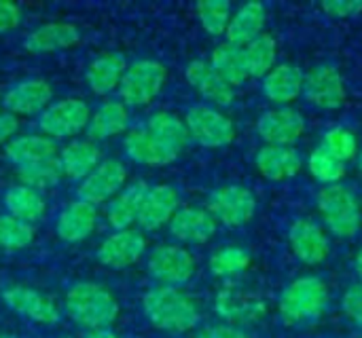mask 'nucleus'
I'll return each instance as SVG.
<instances>
[{"instance_id":"1","label":"nucleus","mask_w":362,"mask_h":338,"mask_svg":"<svg viewBox=\"0 0 362 338\" xmlns=\"http://www.w3.org/2000/svg\"><path fill=\"white\" fill-rule=\"evenodd\" d=\"M187 140L185 121L172 112H155L142 127L125 135V152L142 165H168L178 159Z\"/></svg>"},{"instance_id":"2","label":"nucleus","mask_w":362,"mask_h":338,"mask_svg":"<svg viewBox=\"0 0 362 338\" xmlns=\"http://www.w3.org/2000/svg\"><path fill=\"white\" fill-rule=\"evenodd\" d=\"M142 311L157 330L182 334L199 324V309L191 296L178 288L159 286L142 296Z\"/></svg>"},{"instance_id":"3","label":"nucleus","mask_w":362,"mask_h":338,"mask_svg":"<svg viewBox=\"0 0 362 338\" xmlns=\"http://www.w3.org/2000/svg\"><path fill=\"white\" fill-rule=\"evenodd\" d=\"M64 311L85 332L106 330L119 318V303L104 286L93 282H78L66 292Z\"/></svg>"},{"instance_id":"4","label":"nucleus","mask_w":362,"mask_h":338,"mask_svg":"<svg viewBox=\"0 0 362 338\" xmlns=\"http://www.w3.org/2000/svg\"><path fill=\"white\" fill-rule=\"evenodd\" d=\"M327 286L318 277H301L293 282L280 298V313L288 324H301L318 318L327 307Z\"/></svg>"},{"instance_id":"5","label":"nucleus","mask_w":362,"mask_h":338,"mask_svg":"<svg viewBox=\"0 0 362 338\" xmlns=\"http://www.w3.org/2000/svg\"><path fill=\"white\" fill-rule=\"evenodd\" d=\"M318 207H320V214H322L329 231L335 237L348 239L358 233L361 205L348 188L337 186V184L322 188V193L318 195Z\"/></svg>"},{"instance_id":"6","label":"nucleus","mask_w":362,"mask_h":338,"mask_svg":"<svg viewBox=\"0 0 362 338\" xmlns=\"http://www.w3.org/2000/svg\"><path fill=\"white\" fill-rule=\"evenodd\" d=\"M163 83H165L163 64L155 59H138L132 66H127L121 78L119 85L121 102L125 106H146L159 95Z\"/></svg>"},{"instance_id":"7","label":"nucleus","mask_w":362,"mask_h":338,"mask_svg":"<svg viewBox=\"0 0 362 338\" xmlns=\"http://www.w3.org/2000/svg\"><path fill=\"white\" fill-rule=\"evenodd\" d=\"M91 112L83 99L66 97L59 102L49 104L38 119L40 131L51 140H64L81 133L89 125Z\"/></svg>"},{"instance_id":"8","label":"nucleus","mask_w":362,"mask_h":338,"mask_svg":"<svg viewBox=\"0 0 362 338\" xmlns=\"http://www.w3.org/2000/svg\"><path fill=\"white\" fill-rule=\"evenodd\" d=\"M4 305L15 311L17 315L42 324V326H55L62 320V307L57 305L55 298L32 290L28 286H11L2 292Z\"/></svg>"},{"instance_id":"9","label":"nucleus","mask_w":362,"mask_h":338,"mask_svg":"<svg viewBox=\"0 0 362 338\" xmlns=\"http://www.w3.org/2000/svg\"><path fill=\"white\" fill-rule=\"evenodd\" d=\"M185 125H187L189 135L195 138L202 146H208V148L227 146L235 135L233 123L225 114H221L218 110H214L210 106H204V104L193 106L187 112Z\"/></svg>"},{"instance_id":"10","label":"nucleus","mask_w":362,"mask_h":338,"mask_svg":"<svg viewBox=\"0 0 362 338\" xmlns=\"http://www.w3.org/2000/svg\"><path fill=\"white\" fill-rule=\"evenodd\" d=\"M148 273L161 286H185L195 273L193 256L178 246H159L148 256Z\"/></svg>"},{"instance_id":"11","label":"nucleus","mask_w":362,"mask_h":338,"mask_svg":"<svg viewBox=\"0 0 362 338\" xmlns=\"http://www.w3.org/2000/svg\"><path fill=\"white\" fill-rule=\"evenodd\" d=\"M127 180V169L121 161L117 159H106L102 161L87 178H83L78 186V201H85L89 205H100L108 199H115L123 184Z\"/></svg>"},{"instance_id":"12","label":"nucleus","mask_w":362,"mask_h":338,"mask_svg":"<svg viewBox=\"0 0 362 338\" xmlns=\"http://www.w3.org/2000/svg\"><path fill=\"white\" fill-rule=\"evenodd\" d=\"M208 210L214 220H221L227 227H240L255 216L257 201L248 188L233 184L214 191L208 199Z\"/></svg>"},{"instance_id":"13","label":"nucleus","mask_w":362,"mask_h":338,"mask_svg":"<svg viewBox=\"0 0 362 338\" xmlns=\"http://www.w3.org/2000/svg\"><path fill=\"white\" fill-rule=\"evenodd\" d=\"M146 250V239L140 231H117L98 248V260L108 269H127L140 260Z\"/></svg>"},{"instance_id":"14","label":"nucleus","mask_w":362,"mask_h":338,"mask_svg":"<svg viewBox=\"0 0 362 338\" xmlns=\"http://www.w3.org/2000/svg\"><path fill=\"white\" fill-rule=\"evenodd\" d=\"M53 97V89L45 78H25L17 85H13L2 95V106L8 114H36L42 112Z\"/></svg>"},{"instance_id":"15","label":"nucleus","mask_w":362,"mask_h":338,"mask_svg":"<svg viewBox=\"0 0 362 338\" xmlns=\"http://www.w3.org/2000/svg\"><path fill=\"white\" fill-rule=\"evenodd\" d=\"M259 135L269 142V146H288L297 142L305 129V121L297 110L278 108L265 112L257 123Z\"/></svg>"},{"instance_id":"16","label":"nucleus","mask_w":362,"mask_h":338,"mask_svg":"<svg viewBox=\"0 0 362 338\" xmlns=\"http://www.w3.org/2000/svg\"><path fill=\"white\" fill-rule=\"evenodd\" d=\"M178 193L170 184H157L148 186V193L142 201L140 214H138V224L144 231H157L163 224H170L174 214L178 212Z\"/></svg>"},{"instance_id":"17","label":"nucleus","mask_w":362,"mask_h":338,"mask_svg":"<svg viewBox=\"0 0 362 338\" xmlns=\"http://www.w3.org/2000/svg\"><path fill=\"white\" fill-rule=\"evenodd\" d=\"M305 95L312 104L327 108V110H335L341 108L346 102V89H344V80L341 74L335 66H320L316 68L305 80Z\"/></svg>"},{"instance_id":"18","label":"nucleus","mask_w":362,"mask_h":338,"mask_svg":"<svg viewBox=\"0 0 362 338\" xmlns=\"http://www.w3.org/2000/svg\"><path fill=\"white\" fill-rule=\"evenodd\" d=\"M78 40H81V30L74 23L51 21L30 32L23 40V47L30 53H53V51L70 49Z\"/></svg>"},{"instance_id":"19","label":"nucleus","mask_w":362,"mask_h":338,"mask_svg":"<svg viewBox=\"0 0 362 338\" xmlns=\"http://www.w3.org/2000/svg\"><path fill=\"white\" fill-rule=\"evenodd\" d=\"M216 231V220L210 212L199 207H178L170 220V233L178 241L187 243H206Z\"/></svg>"},{"instance_id":"20","label":"nucleus","mask_w":362,"mask_h":338,"mask_svg":"<svg viewBox=\"0 0 362 338\" xmlns=\"http://www.w3.org/2000/svg\"><path fill=\"white\" fill-rule=\"evenodd\" d=\"M291 239V248L297 254L299 260H303L305 265H318L327 258L329 254V239L322 233V229L314 222L308 220H297L291 227L288 233Z\"/></svg>"},{"instance_id":"21","label":"nucleus","mask_w":362,"mask_h":338,"mask_svg":"<svg viewBox=\"0 0 362 338\" xmlns=\"http://www.w3.org/2000/svg\"><path fill=\"white\" fill-rule=\"evenodd\" d=\"M214 309L225 322H229V326L255 322L257 318H261L265 313V305L255 294L240 292L233 288H225L223 292L216 294Z\"/></svg>"},{"instance_id":"22","label":"nucleus","mask_w":362,"mask_h":338,"mask_svg":"<svg viewBox=\"0 0 362 338\" xmlns=\"http://www.w3.org/2000/svg\"><path fill=\"white\" fill-rule=\"evenodd\" d=\"M146 193H148V184L144 180H138V182L125 186L108 203V210H106L108 224L115 231H125L134 222H138V214H140V207H142Z\"/></svg>"},{"instance_id":"23","label":"nucleus","mask_w":362,"mask_h":338,"mask_svg":"<svg viewBox=\"0 0 362 338\" xmlns=\"http://www.w3.org/2000/svg\"><path fill=\"white\" fill-rule=\"evenodd\" d=\"M98 222V210L95 205H89L85 201H74L70 203L59 216H57V237L68 243H76L87 239Z\"/></svg>"},{"instance_id":"24","label":"nucleus","mask_w":362,"mask_h":338,"mask_svg":"<svg viewBox=\"0 0 362 338\" xmlns=\"http://www.w3.org/2000/svg\"><path fill=\"white\" fill-rule=\"evenodd\" d=\"M185 76L193 85V89H197L206 99L218 106H229L233 102V89L214 72V68L208 61L204 59L191 61L185 70Z\"/></svg>"},{"instance_id":"25","label":"nucleus","mask_w":362,"mask_h":338,"mask_svg":"<svg viewBox=\"0 0 362 338\" xmlns=\"http://www.w3.org/2000/svg\"><path fill=\"white\" fill-rule=\"evenodd\" d=\"M59 163L64 169V176L70 180H83L87 178L100 163V148L91 140H72L66 144L59 152Z\"/></svg>"},{"instance_id":"26","label":"nucleus","mask_w":362,"mask_h":338,"mask_svg":"<svg viewBox=\"0 0 362 338\" xmlns=\"http://www.w3.org/2000/svg\"><path fill=\"white\" fill-rule=\"evenodd\" d=\"M127 70V61L119 53H104L95 57L87 68V85L95 95H106L121 85V78Z\"/></svg>"},{"instance_id":"27","label":"nucleus","mask_w":362,"mask_h":338,"mask_svg":"<svg viewBox=\"0 0 362 338\" xmlns=\"http://www.w3.org/2000/svg\"><path fill=\"white\" fill-rule=\"evenodd\" d=\"M129 125V112L127 106L119 99L102 104L89 119L87 133L91 142L98 140H108L115 135H121Z\"/></svg>"},{"instance_id":"28","label":"nucleus","mask_w":362,"mask_h":338,"mask_svg":"<svg viewBox=\"0 0 362 338\" xmlns=\"http://www.w3.org/2000/svg\"><path fill=\"white\" fill-rule=\"evenodd\" d=\"M6 157L11 163H15L17 167H28L47 159H53L57 152V146L51 138L47 135H21L15 138L6 144L4 148Z\"/></svg>"},{"instance_id":"29","label":"nucleus","mask_w":362,"mask_h":338,"mask_svg":"<svg viewBox=\"0 0 362 338\" xmlns=\"http://www.w3.org/2000/svg\"><path fill=\"white\" fill-rule=\"evenodd\" d=\"M263 23H265V8H263V4H259V2L244 4L229 19V25L225 30L227 42L238 44V47H246L250 40L261 36Z\"/></svg>"},{"instance_id":"30","label":"nucleus","mask_w":362,"mask_h":338,"mask_svg":"<svg viewBox=\"0 0 362 338\" xmlns=\"http://www.w3.org/2000/svg\"><path fill=\"white\" fill-rule=\"evenodd\" d=\"M257 167L269 180H286L301 169V159L286 146H265L257 155Z\"/></svg>"},{"instance_id":"31","label":"nucleus","mask_w":362,"mask_h":338,"mask_svg":"<svg viewBox=\"0 0 362 338\" xmlns=\"http://www.w3.org/2000/svg\"><path fill=\"white\" fill-rule=\"evenodd\" d=\"M214 72L229 85H242L250 74H248V66H246V55H244V47L225 42L218 44L212 53V64Z\"/></svg>"},{"instance_id":"32","label":"nucleus","mask_w":362,"mask_h":338,"mask_svg":"<svg viewBox=\"0 0 362 338\" xmlns=\"http://www.w3.org/2000/svg\"><path fill=\"white\" fill-rule=\"evenodd\" d=\"M4 205L8 210V216L21 220V222H36L45 216V199L40 197L38 191L30 188V186H23V184H17V186H11L4 195Z\"/></svg>"},{"instance_id":"33","label":"nucleus","mask_w":362,"mask_h":338,"mask_svg":"<svg viewBox=\"0 0 362 338\" xmlns=\"http://www.w3.org/2000/svg\"><path fill=\"white\" fill-rule=\"evenodd\" d=\"M303 87V76L299 72V68L291 66V64H282L278 68H274L265 80H263V91L272 102H293Z\"/></svg>"},{"instance_id":"34","label":"nucleus","mask_w":362,"mask_h":338,"mask_svg":"<svg viewBox=\"0 0 362 338\" xmlns=\"http://www.w3.org/2000/svg\"><path fill=\"white\" fill-rule=\"evenodd\" d=\"M244 55H246V66H248L250 76L269 74L276 61V42L272 36L261 34L244 47Z\"/></svg>"},{"instance_id":"35","label":"nucleus","mask_w":362,"mask_h":338,"mask_svg":"<svg viewBox=\"0 0 362 338\" xmlns=\"http://www.w3.org/2000/svg\"><path fill=\"white\" fill-rule=\"evenodd\" d=\"M64 178V169L59 163V157L28 165V167H19V180L23 186H30L34 191L38 188H51L57 186L59 180Z\"/></svg>"},{"instance_id":"36","label":"nucleus","mask_w":362,"mask_h":338,"mask_svg":"<svg viewBox=\"0 0 362 338\" xmlns=\"http://www.w3.org/2000/svg\"><path fill=\"white\" fill-rule=\"evenodd\" d=\"M204 30L212 36L225 34L231 17V4L227 0H202L195 6Z\"/></svg>"},{"instance_id":"37","label":"nucleus","mask_w":362,"mask_h":338,"mask_svg":"<svg viewBox=\"0 0 362 338\" xmlns=\"http://www.w3.org/2000/svg\"><path fill=\"white\" fill-rule=\"evenodd\" d=\"M34 241V227L13 216H0V248L21 250Z\"/></svg>"},{"instance_id":"38","label":"nucleus","mask_w":362,"mask_h":338,"mask_svg":"<svg viewBox=\"0 0 362 338\" xmlns=\"http://www.w3.org/2000/svg\"><path fill=\"white\" fill-rule=\"evenodd\" d=\"M248 265H250V256L242 248H223L210 258V271L216 277L238 275V273L246 271Z\"/></svg>"},{"instance_id":"39","label":"nucleus","mask_w":362,"mask_h":338,"mask_svg":"<svg viewBox=\"0 0 362 338\" xmlns=\"http://www.w3.org/2000/svg\"><path fill=\"white\" fill-rule=\"evenodd\" d=\"M320 148H325L327 152H331L335 159L339 161H350L358 155V144H356V138L350 129L346 127H333L325 133L322 138V144Z\"/></svg>"},{"instance_id":"40","label":"nucleus","mask_w":362,"mask_h":338,"mask_svg":"<svg viewBox=\"0 0 362 338\" xmlns=\"http://www.w3.org/2000/svg\"><path fill=\"white\" fill-rule=\"evenodd\" d=\"M310 171L314 178H318L320 182L327 184H335L337 180L344 178L346 174V163L335 159L331 152H327L325 148H316L314 155L310 157Z\"/></svg>"},{"instance_id":"41","label":"nucleus","mask_w":362,"mask_h":338,"mask_svg":"<svg viewBox=\"0 0 362 338\" xmlns=\"http://www.w3.org/2000/svg\"><path fill=\"white\" fill-rule=\"evenodd\" d=\"M344 311L358 328H362V286H354L344 294Z\"/></svg>"},{"instance_id":"42","label":"nucleus","mask_w":362,"mask_h":338,"mask_svg":"<svg viewBox=\"0 0 362 338\" xmlns=\"http://www.w3.org/2000/svg\"><path fill=\"white\" fill-rule=\"evenodd\" d=\"M322 8L333 17H354L362 11V0H325Z\"/></svg>"},{"instance_id":"43","label":"nucleus","mask_w":362,"mask_h":338,"mask_svg":"<svg viewBox=\"0 0 362 338\" xmlns=\"http://www.w3.org/2000/svg\"><path fill=\"white\" fill-rule=\"evenodd\" d=\"M21 21V8L13 2L0 0V34L15 30Z\"/></svg>"},{"instance_id":"44","label":"nucleus","mask_w":362,"mask_h":338,"mask_svg":"<svg viewBox=\"0 0 362 338\" xmlns=\"http://www.w3.org/2000/svg\"><path fill=\"white\" fill-rule=\"evenodd\" d=\"M195 338H248L240 328L229 326V324H221V326H208L202 332H197Z\"/></svg>"},{"instance_id":"45","label":"nucleus","mask_w":362,"mask_h":338,"mask_svg":"<svg viewBox=\"0 0 362 338\" xmlns=\"http://www.w3.org/2000/svg\"><path fill=\"white\" fill-rule=\"evenodd\" d=\"M19 129V119L8 114V112H0V144L8 142Z\"/></svg>"},{"instance_id":"46","label":"nucleus","mask_w":362,"mask_h":338,"mask_svg":"<svg viewBox=\"0 0 362 338\" xmlns=\"http://www.w3.org/2000/svg\"><path fill=\"white\" fill-rule=\"evenodd\" d=\"M83 338H119V334H115L110 328H106V330H91V332H85V337Z\"/></svg>"},{"instance_id":"47","label":"nucleus","mask_w":362,"mask_h":338,"mask_svg":"<svg viewBox=\"0 0 362 338\" xmlns=\"http://www.w3.org/2000/svg\"><path fill=\"white\" fill-rule=\"evenodd\" d=\"M356 271H358V277L362 279V250L358 252V258H356Z\"/></svg>"},{"instance_id":"48","label":"nucleus","mask_w":362,"mask_h":338,"mask_svg":"<svg viewBox=\"0 0 362 338\" xmlns=\"http://www.w3.org/2000/svg\"><path fill=\"white\" fill-rule=\"evenodd\" d=\"M358 167H361V169H362V148H361V150H358Z\"/></svg>"},{"instance_id":"49","label":"nucleus","mask_w":362,"mask_h":338,"mask_svg":"<svg viewBox=\"0 0 362 338\" xmlns=\"http://www.w3.org/2000/svg\"><path fill=\"white\" fill-rule=\"evenodd\" d=\"M0 338H17V337H11V334H0Z\"/></svg>"},{"instance_id":"50","label":"nucleus","mask_w":362,"mask_h":338,"mask_svg":"<svg viewBox=\"0 0 362 338\" xmlns=\"http://www.w3.org/2000/svg\"><path fill=\"white\" fill-rule=\"evenodd\" d=\"M0 104H2V99H0Z\"/></svg>"}]
</instances>
